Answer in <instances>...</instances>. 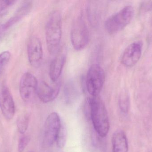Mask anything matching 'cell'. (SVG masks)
<instances>
[{
	"mask_svg": "<svg viewBox=\"0 0 152 152\" xmlns=\"http://www.w3.org/2000/svg\"><path fill=\"white\" fill-rule=\"evenodd\" d=\"M62 36V19L59 12L54 11L48 18L45 26V38L47 49L50 54L59 51Z\"/></svg>",
	"mask_w": 152,
	"mask_h": 152,
	"instance_id": "7a4b0ae2",
	"label": "cell"
},
{
	"mask_svg": "<svg viewBox=\"0 0 152 152\" xmlns=\"http://www.w3.org/2000/svg\"><path fill=\"white\" fill-rule=\"evenodd\" d=\"M0 109L6 119H12L15 112V106L12 95L5 85L0 86Z\"/></svg>",
	"mask_w": 152,
	"mask_h": 152,
	"instance_id": "9c48e42d",
	"label": "cell"
},
{
	"mask_svg": "<svg viewBox=\"0 0 152 152\" xmlns=\"http://www.w3.org/2000/svg\"><path fill=\"white\" fill-rule=\"evenodd\" d=\"M112 145L113 152L128 151L127 138L122 130H117L113 133L112 137Z\"/></svg>",
	"mask_w": 152,
	"mask_h": 152,
	"instance_id": "5bb4252c",
	"label": "cell"
},
{
	"mask_svg": "<svg viewBox=\"0 0 152 152\" xmlns=\"http://www.w3.org/2000/svg\"><path fill=\"white\" fill-rule=\"evenodd\" d=\"M1 27L0 28V32H1Z\"/></svg>",
	"mask_w": 152,
	"mask_h": 152,
	"instance_id": "44dd1931",
	"label": "cell"
},
{
	"mask_svg": "<svg viewBox=\"0 0 152 152\" xmlns=\"http://www.w3.org/2000/svg\"><path fill=\"white\" fill-rule=\"evenodd\" d=\"M89 38V31L86 23L82 17L80 16L74 22L70 32L72 46L76 51H81L87 45Z\"/></svg>",
	"mask_w": 152,
	"mask_h": 152,
	"instance_id": "277c9868",
	"label": "cell"
},
{
	"mask_svg": "<svg viewBox=\"0 0 152 152\" xmlns=\"http://www.w3.org/2000/svg\"><path fill=\"white\" fill-rule=\"evenodd\" d=\"M67 135L66 129L65 126L62 124L56 139V144L58 148L62 149L65 146L66 141Z\"/></svg>",
	"mask_w": 152,
	"mask_h": 152,
	"instance_id": "2e32d148",
	"label": "cell"
},
{
	"mask_svg": "<svg viewBox=\"0 0 152 152\" xmlns=\"http://www.w3.org/2000/svg\"><path fill=\"white\" fill-rule=\"evenodd\" d=\"M90 105V117L95 130L99 136H106L110 128V121L105 105L99 96L88 98Z\"/></svg>",
	"mask_w": 152,
	"mask_h": 152,
	"instance_id": "6da1fadb",
	"label": "cell"
},
{
	"mask_svg": "<svg viewBox=\"0 0 152 152\" xmlns=\"http://www.w3.org/2000/svg\"><path fill=\"white\" fill-rule=\"evenodd\" d=\"M134 10L131 6H125L105 21L104 28L110 35L119 32L126 27L133 18Z\"/></svg>",
	"mask_w": 152,
	"mask_h": 152,
	"instance_id": "3957f363",
	"label": "cell"
},
{
	"mask_svg": "<svg viewBox=\"0 0 152 152\" xmlns=\"http://www.w3.org/2000/svg\"><path fill=\"white\" fill-rule=\"evenodd\" d=\"M60 83L50 85L45 81L38 83L36 94L40 101L44 103H48L54 101L58 95L60 90Z\"/></svg>",
	"mask_w": 152,
	"mask_h": 152,
	"instance_id": "30bf717a",
	"label": "cell"
},
{
	"mask_svg": "<svg viewBox=\"0 0 152 152\" xmlns=\"http://www.w3.org/2000/svg\"><path fill=\"white\" fill-rule=\"evenodd\" d=\"M38 82L36 77L30 72H26L20 78L19 83V93L24 101H30L35 94Z\"/></svg>",
	"mask_w": 152,
	"mask_h": 152,
	"instance_id": "52a82bcc",
	"label": "cell"
},
{
	"mask_svg": "<svg viewBox=\"0 0 152 152\" xmlns=\"http://www.w3.org/2000/svg\"><path fill=\"white\" fill-rule=\"evenodd\" d=\"M105 80L103 69L97 64L88 69L86 78L87 90L92 96H97L102 91Z\"/></svg>",
	"mask_w": 152,
	"mask_h": 152,
	"instance_id": "5b68a950",
	"label": "cell"
},
{
	"mask_svg": "<svg viewBox=\"0 0 152 152\" xmlns=\"http://www.w3.org/2000/svg\"><path fill=\"white\" fill-rule=\"evenodd\" d=\"M28 121L29 119L27 115H24L19 118L17 121V127L20 134H25L28 127Z\"/></svg>",
	"mask_w": 152,
	"mask_h": 152,
	"instance_id": "e0dca14e",
	"label": "cell"
},
{
	"mask_svg": "<svg viewBox=\"0 0 152 152\" xmlns=\"http://www.w3.org/2000/svg\"><path fill=\"white\" fill-rule=\"evenodd\" d=\"M33 8V3L30 1L25 2L15 14L1 26L2 30H5L19 21L23 17L28 14Z\"/></svg>",
	"mask_w": 152,
	"mask_h": 152,
	"instance_id": "4fadbf2b",
	"label": "cell"
},
{
	"mask_svg": "<svg viewBox=\"0 0 152 152\" xmlns=\"http://www.w3.org/2000/svg\"><path fill=\"white\" fill-rule=\"evenodd\" d=\"M66 60L64 51H59L55 58L51 62L49 70L50 78L53 83H56L60 77Z\"/></svg>",
	"mask_w": 152,
	"mask_h": 152,
	"instance_id": "7c38bea8",
	"label": "cell"
},
{
	"mask_svg": "<svg viewBox=\"0 0 152 152\" xmlns=\"http://www.w3.org/2000/svg\"><path fill=\"white\" fill-rule=\"evenodd\" d=\"M119 101L120 108L121 111L123 113H127L129 109L130 101L128 93L126 90H123L121 93Z\"/></svg>",
	"mask_w": 152,
	"mask_h": 152,
	"instance_id": "9a60e30c",
	"label": "cell"
},
{
	"mask_svg": "<svg viewBox=\"0 0 152 152\" xmlns=\"http://www.w3.org/2000/svg\"><path fill=\"white\" fill-rule=\"evenodd\" d=\"M29 141L30 138L28 136H23L20 138L18 145V151L19 152H22L25 150Z\"/></svg>",
	"mask_w": 152,
	"mask_h": 152,
	"instance_id": "ffe728a7",
	"label": "cell"
},
{
	"mask_svg": "<svg viewBox=\"0 0 152 152\" xmlns=\"http://www.w3.org/2000/svg\"><path fill=\"white\" fill-rule=\"evenodd\" d=\"M10 58L11 53L8 51H5L0 54V76L10 61Z\"/></svg>",
	"mask_w": 152,
	"mask_h": 152,
	"instance_id": "d6986e66",
	"label": "cell"
},
{
	"mask_svg": "<svg viewBox=\"0 0 152 152\" xmlns=\"http://www.w3.org/2000/svg\"><path fill=\"white\" fill-rule=\"evenodd\" d=\"M142 44L139 42L129 45L125 49L121 58V63L125 67L131 68L134 66L142 55Z\"/></svg>",
	"mask_w": 152,
	"mask_h": 152,
	"instance_id": "8fae6325",
	"label": "cell"
},
{
	"mask_svg": "<svg viewBox=\"0 0 152 152\" xmlns=\"http://www.w3.org/2000/svg\"><path fill=\"white\" fill-rule=\"evenodd\" d=\"M27 54L30 65L38 68L42 62L43 51L41 41L37 37L33 36L29 38L27 44Z\"/></svg>",
	"mask_w": 152,
	"mask_h": 152,
	"instance_id": "ba28073f",
	"label": "cell"
},
{
	"mask_svg": "<svg viewBox=\"0 0 152 152\" xmlns=\"http://www.w3.org/2000/svg\"><path fill=\"white\" fill-rule=\"evenodd\" d=\"M17 1L0 0V18L9 11Z\"/></svg>",
	"mask_w": 152,
	"mask_h": 152,
	"instance_id": "ac0fdd59",
	"label": "cell"
},
{
	"mask_svg": "<svg viewBox=\"0 0 152 152\" xmlns=\"http://www.w3.org/2000/svg\"><path fill=\"white\" fill-rule=\"evenodd\" d=\"M61 124L60 118L56 112L51 113L47 117L44 128L45 142L47 146H52L56 142Z\"/></svg>",
	"mask_w": 152,
	"mask_h": 152,
	"instance_id": "8992f818",
	"label": "cell"
}]
</instances>
